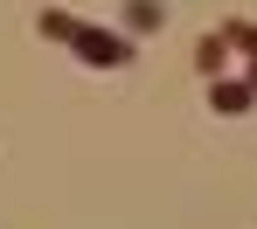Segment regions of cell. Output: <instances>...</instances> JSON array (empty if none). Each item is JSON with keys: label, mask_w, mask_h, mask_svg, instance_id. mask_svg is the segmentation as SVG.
Listing matches in <instances>:
<instances>
[{"label": "cell", "mask_w": 257, "mask_h": 229, "mask_svg": "<svg viewBox=\"0 0 257 229\" xmlns=\"http://www.w3.org/2000/svg\"><path fill=\"white\" fill-rule=\"evenodd\" d=\"M70 56H77V63H90V70H125V63H132V35L84 21V28H77V42H70Z\"/></svg>", "instance_id": "1"}, {"label": "cell", "mask_w": 257, "mask_h": 229, "mask_svg": "<svg viewBox=\"0 0 257 229\" xmlns=\"http://www.w3.org/2000/svg\"><path fill=\"white\" fill-rule=\"evenodd\" d=\"M250 104H257V97H250L243 77H215V84H209V111H215V118H243Z\"/></svg>", "instance_id": "2"}, {"label": "cell", "mask_w": 257, "mask_h": 229, "mask_svg": "<svg viewBox=\"0 0 257 229\" xmlns=\"http://www.w3.org/2000/svg\"><path fill=\"white\" fill-rule=\"evenodd\" d=\"M77 28H84V21H77V14H70V7H42V14H35V35H42V42H77Z\"/></svg>", "instance_id": "3"}, {"label": "cell", "mask_w": 257, "mask_h": 229, "mask_svg": "<svg viewBox=\"0 0 257 229\" xmlns=\"http://www.w3.org/2000/svg\"><path fill=\"white\" fill-rule=\"evenodd\" d=\"M153 21H167V0H125V35H146Z\"/></svg>", "instance_id": "4"}, {"label": "cell", "mask_w": 257, "mask_h": 229, "mask_svg": "<svg viewBox=\"0 0 257 229\" xmlns=\"http://www.w3.org/2000/svg\"><path fill=\"white\" fill-rule=\"evenodd\" d=\"M195 63H202V77H209V84H215V70H222V63H229V42H222V28H215V35H202V42H195Z\"/></svg>", "instance_id": "5"}, {"label": "cell", "mask_w": 257, "mask_h": 229, "mask_svg": "<svg viewBox=\"0 0 257 229\" xmlns=\"http://www.w3.org/2000/svg\"><path fill=\"white\" fill-rule=\"evenodd\" d=\"M222 42H229V49H243V56L257 63V21H250V14H236V21H222Z\"/></svg>", "instance_id": "6"}, {"label": "cell", "mask_w": 257, "mask_h": 229, "mask_svg": "<svg viewBox=\"0 0 257 229\" xmlns=\"http://www.w3.org/2000/svg\"><path fill=\"white\" fill-rule=\"evenodd\" d=\"M243 84H250V97H257V63H250V70H243Z\"/></svg>", "instance_id": "7"}]
</instances>
